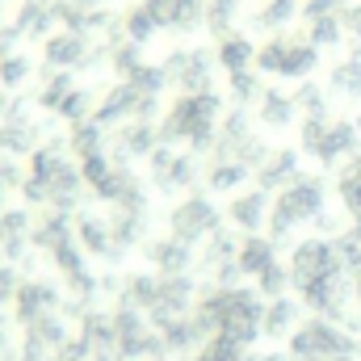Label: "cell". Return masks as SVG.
Masks as SVG:
<instances>
[{
    "label": "cell",
    "instance_id": "cell-1",
    "mask_svg": "<svg viewBox=\"0 0 361 361\" xmlns=\"http://www.w3.org/2000/svg\"><path fill=\"white\" fill-rule=\"evenodd\" d=\"M324 210H328V185H324V177H307V173H298L286 189H277V197H273V206H269V240H290L294 227L315 223V214H324Z\"/></svg>",
    "mask_w": 361,
    "mask_h": 361
},
{
    "label": "cell",
    "instance_id": "cell-2",
    "mask_svg": "<svg viewBox=\"0 0 361 361\" xmlns=\"http://www.w3.org/2000/svg\"><path fill=\"white\" fill-rule=\"evenodd\" d=\"M286 353L294 361H353L361 353V341H357V332H349L345 324L307 315V319L290 332Z\"/></svg>",
    "mask_w": 361,
    "mask_h": 361
},
{
    "label": "cell",
    "instance_id": "cell-3",
    "mask_svg": "<svg viewBox=\"0 0 361 361\" xmlns=\"http://www.w3.org/2000/svg\"><path fill=\"white\" fill-rule=\"evenodd\" d=\"M357 139H361L357 122H349V118H328V114L307 118V122H302V130H298L302 152H307L315 164H324V169L345 164V160L357 152Z\"/></svg>",
    "mask_w": 361,
    "mask_h": 361
},
{
    "label": "cell",
    "instance_id": "cell-4",
    "mask_svg": "<svg viewBox=\"0 0 361 361\" xmlns=\"http://www.w3.org/2000/svg\"><path fill=\"white\" fill-rule=\"evenodd\" d=\"M286 269H290V290H307V286H315V281H324V277L349 273L345 265H341V257H336V244L324 240V235L298 240V244L290 248ZM349 277H353V273H349Z\"/></svg>",
    "mask_w": 361,
    "mask_h": 361
},
{
    "label": "cell",
    "instance_id": "cell-5",
    "mask_svg": "<svg viewBox=\"0 0 361 361\" xmlns=\"http://www.w3.org/2000/svg\"><path fill=\"white\" fill-rule=\"evenodd\" d=\"M261 68L273 72V76H281V80H307L319 68V47L311 38H294V34L273 38L269 47L261 51Z\"/></svg>",
    "mask_w": 361,
    "mask_h": 361
},
{
    "label": "cell",
    "instance_id": "cell-6",
    "mask_svg": "<svg viewBox=\"0 0 361 361\" xmlns=\"http://www.w3.org/2000/svg\"><path fill=\"white\" fill-rule=\"evenodd\" d=\"M214 231H219V210L206 197H189V202H180L177 210H173V235L185 240L189 248L197 240H210Z\"/></svg>",
    "mask_w": 361,
    "mask_h": 361
},
{
    "label": "cell",
    "instance_id": "cell-7",
    "mask_svg": "<svg viewBox=\"0 0 361 361\" xmlns=\"http://www.w3.org/2000/svg\"><path fill=\"white\" fill-rule=\"evenodd\" d=\"M302 324V302L281 294V298H269L265 302V315H261V336L269 341H290V332Z\"/></svg>",
    "mask_w": 361,
    "mask_h": 361
},
{
    "label": "cell",
    "instance_id": "cell-8",
    "mask_svg": "<svg viewBox=\"0 0 361 361\" xmlns=\"http://www.w3.org/2000/svg\"><path fill=\"white\" fill-rule=\"evenodd\" d=\"M189 302H193V281H189V273H177V277H160V294H156V307H152V315H156V324H164V319H177L189 311Z\"/></svg>",
    "mask_w": 361,
    "mask_h": 361
},
{
    "label": "cell",
    "instance_id": "cell-9",
    "mask_svg": "<svg viewBox=\"0 0 361 361\" xmlns=\"http://www.w3.org/2000/svg\"><path fill=\"white\" fill-rule=\"evenodd\" d=\"M269 197H265V189H252V193H240V197H231V206H227V219L240 227V231H248V235H257L261 227H265V219H269Z\"/></svg>",
    "mask_w": 361,
    "mask_h": 361
},
{
    "label": "cell",
    "instance_id": "cell-10",
    "mask_svg": "<svg viewBox=\"0 0 361 361\" xmlns=\"http://www.w3.org/2000/svg\"><path fill=\"white\" fill-rule=\"evenodd\" d=\"M336 202H341V210L361 223V147L341 164V173H336Z\"/></svg>",
    "mask_w": 361,
    "mask_h": 361
},
{
    "label": "cell",
    "instance_id": "cell-11",
    "mask_svg": "<svg viewBox=\"0 0 361 361\" xmlns=\"http://www.w3.org/2000/svg\"><path fill=\"white\" fill-rule=\"evenodd\" d=\"M273 261H277V240H265L261 231L257 235H244L240 240V252H235V265L244 277H261V273L269 269Z\"/></svg>",
    "mask_w": 361,
    "mask_h": 361
},
{
    "label": "cell",
    "instance_id": "cell-12",
    "mask_svg": "<svg viewBox=\"0 0 361 361\" xmlns=\"http://www.w3.org/2000/svg\"><path fill=\"white\" fill-rule=\"evenodd\" d=\"M147 261L164 273V277H177V273H189L193 248H189L185 240H177V235H173V240H156V244H147Z\"/></svg>",
    "mask_w": 361,
    "mask_h": 361
},
{
    "label": "cell",
    "instance_id": "cell-13",
    "mask_svg": "<svg viewBox=\"0 0 361 361\" xmlns=\"http://www.w3.org/2000/svg\"><path fill=\"white\" fill-rule=\"evenodd\" d=\"M17 319L21 324H30V319H38V315H51L55 307H59V294H55V286H42V281H30V286H17Z\"/></svg>",
    "mask_w": 361,
    "mask_h": 361
},
{
    "label": "cell",
    "instance_id": "cell-14",
    "mask_svg": "<svg viewBox=\"0 0 361 361\" xmlns=\"http://www.w3.org/2000/svg\"><path fill=\"white\" fill-rule=\"evenodd\" d=\"M294 177H298V152H290V147L269 152V156H265V164L257 169V180H261V189H265V193L286 189Z\"/></svg>",
    "mask_w": 361,
    "mask_h": 361
},
{
    "label": "cell",
    "instance_id": "cell-15",
    "mask_svg": "<svg viewBox=\"0 0 361 361\" xmlns=\"http://www.w3.org/2000/svg\"><path fill=\"white\" fill-rule=\"evenodd\" d=\"M294 97L281 89H269L265 97H261V122L269 126V130H281V126H290L294 122Z\"/></svg>",
    "mask_w": 361,
    "mask_h": 361
},
{
    "label": "cell",
    "instance_id": "cell-16",
    "mask_svg": "<svg viewBox=\"0 0 361 361\" xmlns=\"http://www.w3.org/2000/svg\"><path fill=\"white\" fill-rule=\"evenodd\" d=\"M80 248L97 252V257H114V231L105 219H92V214L80 219Z\"/></svg>",
    "mask_w": 361,
    "mask_h": 361
},
{
    "label": "cell",
    "instance_id": "cell-17",
    "mask_svg": "<svg viewBox=\"0 0 361 361\" xmlns=\"http://www.w3.org/2000/svg\"><path fill=\"white\" fill-rule=\"evenodd\" d=\"M332 92H341V97H349V101H361V55H349V59H341L336 68H332Z\"/></svg>",
    "mask_w": 361,
    "mask_h": 361
},
{
    "label": "cell",
    "instance_id": "cell-18",
    "mask_svg": "<svg viewBox=\"0 0 361 361\" xmlns=\"http://www.w3.org/2000/svg\"><path fill=\"white\" fill-rule=\"evenodd\" d=\"M156 294H160V277H152V273H135L126 281V307H135V311H152Z\"/></svg>",
    "mask_w": 361,
    "mask_h": 361
},
{
    "label": "cell",
    "instance_id": "cell-19",
    "mask_svg": "<svg viewBox=\"0 0 361 361\" xmlns=\"http://www.w3.org/2000/svg\"><path fill=\"white\" fill-rule=\"evenodd\" d=\"M193 361H248V349L244 345H235L231 336H210V341H202V349H197V357Z\"/></svg>",
    "mask_w": 361,
    "mask_h": 361
},
{
    "label": "cell",
    "instance_id": "cell-20",
    "mask_svg": "<svg viewBox=\"0 0 361 361\" xmlns=\"http://www.w3.org/2000/svg\"><path fill=\"white\" fill-rule=\"evenodd\" d=\"M235 252H240V240H231L227 231H214L210 244H206V252H202V265L206 269H223V265L235 261Z\"/></svg>",
    "mask_w": 361,
    "mask_h": 361
},
{
    "label": "cell",
    "instance_id": "cell-21",
    "mask_svg": "<svg viewBox=\"0 0 361 361\" xmlns=\"http://www.w3.org/2000/svg\"><path fill=\"white\" fill-rule=\"evenodd\" d=\"M257 294L269 302V298H281V294H290V269L281 265V261H273L269 269L257 277Z\"/></svg>",
    "mask_w": 361,
    "mask_h": 361
},
{
    "label": "cell",
    "instance_id": "cell-22",
    "mask_svg": "<svg viewBox=\"0 0 361 361\" xmlns=\"http://www.w3.org/2000/svg\"><path fill=\"white\" fill-rule=\"evenodd\" d=\"M30 345H63V328L55 315H38L30 319Z\"/></svg>",
    "mask_w": 361,
    "mask_h": 361
},
{
    "label": "cell",
    "instance_id": "cell-23",
    "mask_svg": "<svg viewBox=\"0 0 361 361\" xmlns=\"http://www.w3.org/2000/svg\"><path fill=\"white\" fill-rule=\"evenodd\" d=\"M345 38V17H324V21H311V42L315 47H336Z\"/></svg>",
    "mask_w": 361,
    "mask_h": 361
},
{
    "label": "cell",
    "instance_id": "cell-24",
    "mask_svg": "<svg viewBox=\"0 0 361 361\" xmlns=\"http://www.w3.org/2000/svg\"><path fill=\"white\" fill-rule=\"evenodd\" d=\"M63 240H68V219H63V214H55V219H47V223H42V227L34 231V244H42V248H51V252H55V248H59Z\"/></svg>",
    "mask_w": 361,
    "mask_h": 361
},
{
    "label": "cell",
    "instance_id": "cell-25",
    "mask_svg": "<svg viewBox=\"0 0 361 361\" xmlns=\"http://www.w3.org/2000/svg\"><path fill=\"white\" fill-rule=\"evenodd\" d=\"M294 13H298V0H269V4H265V13H261V25L277 30V25H286Z\"/></svg>",
    "mask_w": 361,
    "mask_h": 361
},
{
    "label": "cell",
    "instance_id": "cell-26",
    "mask_svg": "<svg viewBox=\"0 0 361 361\" xmlns=\"http://www.w3.org/2000/svg\"><path fill=\"white\" fill-rule=\"evenodd\" d=\"M244 177H248V169H244V164H231V160H227V164H219V169L210 173V185H214L219 193H227V189H235V185H240Z\"/></svg>",
    "mask_w": 361,
    "mask_h": 361
},
{
    "label": "cell",
    "instance_id": "cell-27",
    "mask_svg": "<svg viewBox=\"0 0 361 361\" xmlns=\"http://www.w3.org/2000/svg\"><path fill=\"white\" fill-rule=\"evenodd\" d=\"M345 0H307L302 4V17L307 21H324V17H345Z\"/></svg>",
    "mask_w": 361,
    "mask_h": 361
},
{
    "label": "cell",
    "instance_id": "cell-28",
    "mask_svg": "<svg viewBox=\"0 0 361 361\" xmlns=\"http://www.w3.org/2000/svg\"><path fill=\"white\" fill-rule=\"evenodd\" d=\"M294 105H298V109H307V118H315V114H324V109H328L324 92L315 89V85H302V89H298V97H294Z\"/></svg>",
    "mask_w": 361,
    "mask_h": 361
},
{
    "label": "cell",
    "instance_id": "cell-29",
    "mask_svg": "<svg viewBox=\"0 0 361 361\" xmlns=\"http://www.w3.org/2000/svg\"><path fill=\"white\" fill-rule=\"evenodd\" d=\"M55 265L63 269V277H72V273H85V265H80V248H76V244H68V240L55 248Z\"/></svg>",
    "mask_w": 361,
    "mask_h": 361
},
{
    "label": "cell",
    "instance_id": "cell-30",
    "mask_svg": "<svg viewBox=\"0 0 361 361\" xmlns=\"http://www.w3.org/2000/svg\"><path fill=\"white\" fill-rule=\"evenodd\" d=\"M248 55H252V47H248L244 38H231V42L223 47V63H227L231 72H240V68L248 63Z\"/></svg>",
    "mask_w": 361,
    "mask_h": 361
},
{
    "label": "cell",
    "instance_id": "cell-31",
    "mask_svg": "<svg viewBox=\"0 0 361 361\" xmlns=\"http://www.w3.org/2000/svg\"><path fill=\"white\" fill-rule=\"evenodd\" d=\"M248 361H294V357L281 353V349H269V353H248Z\"/></svg>",
    "mask_w": 361,
    "mask_h": 361
},
{
    "label": "cell",
    "instance_id": "cell-32",
    "mask_svg": "<svg viewBox=\"0 0 361 361\" xmlns=\"http://www.w3.org/2000/svg\"><path fill=\"white\" fill-rule=\"evenodd\" d=\"M235 89H240V97H252L257 80H252V76H235Z\"/></svg>",
    "mask_w": 361,
    "mask_h": 361
},
{
    "label": "cell",
    "instance_id": "cell-33",
    "mask_svg": "<svg viewBox=\"0 0 361 361\" xmlns=\"http://www.w3.org/2000/svg\"><path fill=\"white\" fill-rule=\"evenodd\" d=\"M353 307H357V319H361V273H353Z\"/></svg>",
    "mask_w": 361,
    "mask_h": 361
}]
</instances>
